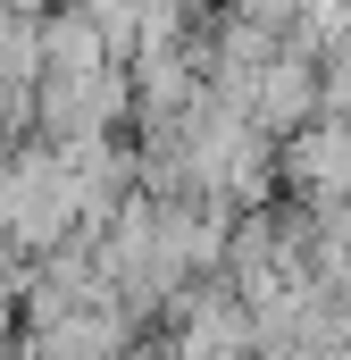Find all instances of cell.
Segmentation results:
<instances>
[{
    "instance_id": "1",
    "label": "cell",
    "mask_w": 351,
    "mask_h": 360,
    "mask_svg": "<svg viewBox=\"0 0 351 360\" xmlns=\"http://www.w3.org/2000/svg\"><path fill=\"white\" fill-rule=\"evenodd\" d=\"M243 117H251L260 143H293L301 126H318V51H310V42H284V51L260 68Z\"/></svg>"
}]
</instances>
